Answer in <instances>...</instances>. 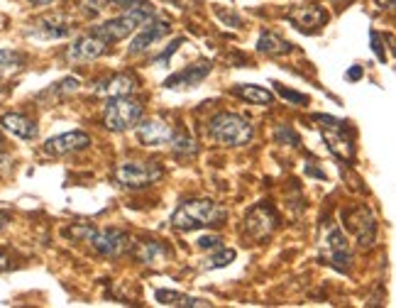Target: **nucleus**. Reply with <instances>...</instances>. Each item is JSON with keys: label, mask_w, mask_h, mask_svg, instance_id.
Masks as SVG:
<instances>
[{"label": "nucleus", "mask_w": 396, "mask_h": 308, "mask_svg": "<svg viewBox=\"0 0 396 308\" xmlns=\"http://www.w3.org/2000/svg\"><path fill=\"white\" fill-rule=\"evenodd\" d=\"M91 144V137L81 130H74V132H64L57 135V137L47 139L45 152L47 154H69V152H81Z\"/></svg>", "instance_id": "ddd939ff"}, {"label": "nucleus", "mask_w": 396, "mask_h": 308, "mask_svg": "<svg viewBox=\"0 0 396 308\" xmlns=\"http://www.w3.org/2000/svg\"><path fill=\"white\" fill-rule=\"evenodd\" d=\"M321 130H323L325 144H328V149L338 156V159H343V161L355 159V142H352V137H345V125L343 127H321Z\"/></svg>", "instance_id": "a211bd4d"}, {"label": "nucleus", "mask_w": 396, "mask_h": 308, "mask_svg": "<svg viewBox=\"0 0 396 308\" xmlns=\"http://www.w3.org/2000/svg\"><path fill=\"white\" fill-rule=\"evenodd\" d=\"M0 144H3V135H0Z\"/></svg>", "instance_id": "a19ab883"}, {"label": "nucleus", "mask_w": 396, "mask_h": 308, "mask_svg": "<svg viewBox=\"0 0 396 308\" xmlns=\"http://www.w3.org/2000/svg\"><path fill=\"white\" fill-rule=\"evenodd\" d=\"M257 52L267 54V57H281V54L291 52V42L281 40V37L274 35V32H262L257 40Z\"/></svg>", "instance_id": "5701e85b"}, {"label": "nucleus", "mask_w": 396, "mask_h": 308, "mask_svg": "<svg viewBox=\"0 0 396 308\" xmlns=\"http://www.w3.org/2000/svg\"><path fill=\"white\" fill-rule=\"evenodd\" d=\"M343 218H345L347 228L355 232L357 242H360L362 247L372 245L374 230H377V223H374V215L370 213V208H367V205H357L355 210H347Z\"/></svg>", "instance_id": "9d476101"}, {"label": "nucleus", "mask_w": 396, "mask_h": 308, "mask_svg": "<svg viewBox=\"0 0 396 308\" xmlns=\"http://www.w3.org/2000/svg\"><path fill=\"white\" fill-rule=\"evenodd\" d=\"M196 245L200 247V250H218L220 245H223V237L220 235H203L196 240Z\"/></svg>", "instance_id": "7c9ffc66"}, {"label": "nucleus", "mask_w": 396, "mask_h": 308, "mask_svg": "<svg viewBox=\"0 0 396 308\" xmlns=\"http://www.w3.org/2000/svg\"><path fill=\"white\" fill-rule=\"evenodd\" d=\"M106 52H108L106 40H101L98 35H84L67 50V62L86 64V62H94V59L103 57Z\"/></svg>", "instance_id": "9b49d317"}, {"label": "nucleus", "mask_w": 396, "mask_h": 308, "mask_svg": "<svg viewBox=\"0 0 396 308\" xmlns=\"http://www.w3.org/2000/svg\"><path fill=\"white\" fill-rule=\"evenodd\" d=\"M74 30V23L64 15H45V18H37L30 23L27 35L37 37V40H64Z\"/></svg>", "instance_id": "6e6552de"}, {"label": "nucleus", "mask_w": 396, "mask_h": 308, "mask_svg": "<svg viewBox=\"0 0 396 308\" xmlns=\"http://www.w3.org/2000/svg\"><path fill=\"white\" fill-rule=\"evenodd\" d=\"M169 32V23H164V20H154L152 18L149 23H145L142 27H140V35L135 37L132 42H130V54L132 57H137V54L147 52L154 42H159L162 37Z\"/></svg>", "instance_id": "f8f14e48"}, {"label": "nucleus", "mask_w": 396, "mask_h": 308, "mask_svg": "<svg viewBox=\"0 0 396 308\" xmlns=\"http://www.w3.org/2000/svg\"><path fill=\"white\" fill-rule=\"evenodd\" d=\"M152 18H154L152 5L140 0V3H135L128 13L120 15V18H113V20H108V23L96 27L94 35H98L101 40H106L108 45H113V42H120V40H125V37H130L135 30H140L145 23H149Z\"/></svg>", "instance_id": "7ed1b4c3"}, {"label": "nucleus", "mask_w": 396, "mask_h": 308, "mask_svg": "<svg viewBox=\"0 0 396 308\" xmlns=\"http://www.w3.org/2000/svg\"><path fill=\"white\" fill-rule=\"evenodd\" d=\"M8 169H10V156L0 152V174H3V171H8Z\"/></svg>", "instance_id": "f704fd0d"}, {"label": "nucleus", "mask_w": 396, "mask_h": 308, "mask_svg": "<svg viewBox=\"0 0 396 308\" xmlns=\"http://www.w3.org/2000/svg\"><path fill=\"white\" fill-rule=\"evenodd\" d=\"M72 235H84L86 242H91L96 252L101 257H120L130 250V237L120 230H94V228H84V230H74Z\"/></svg>", "instance_id": "423d86ee"}, {"label": "nucleus", "mask_w": 396, "mask_h": 308, "mask_svg": "<svg viewBox=\"0 0 396 308\" xmlns=\"http://www.w3.org/2000/svg\"><path fill=\"white\" fill-rule=\"evenodd\" d=\"M232 93L237 96V98L247 101V103H254V105H272L274 103V93L267 89H262V86H254V84H240L232 89Z\"/></svg>", "instance_id": "4be33fe9"}, {"label": "nucleus", "mask_w": 396, "mask_h": 308, "mask_svg": "<svg viewBox=\"0 0 396 308\" xmlns=\"http://www.w3.org/2000/svg\"><path fill=\"white\" fill-rule=\"evenodd\" d=\"M3 269H8V257L0 252V272H3Z\"/></svg>", "instance_id": "58836bf2"}, {"label": "nucleus", "mask_w": 396, "mask_h": 308, "mask_svg": "<svg viewBox=\"0 0 396 308\" xmlns=\"http://www.w3.org/2000/svg\"><path fill=\"white\" fill-rule=\"evenodd\" d=\"M0 125L20 139H35L37 137L35 120H30L27 115H20V113H5V115L0 118Z\"/></svg>", "instance_id": "aec40b11"}, {"label": "nucleus", "mask_w": 396, "mask_h": 308, "mask_svg": "<svg viewBox=\"0 0 396 308\" xmlns=\"http://www.w3.org/2000/svg\"><path fill=\"white\" fill-rule=\"evenodd\" d=\"M227 215L223 205H218L210 198H193V201L181 203L171 215V225L176 230H198L208 225L220 223Z\"/></svg>", "instance_id": "f257e3e1"}, {"label": "nucleus", "mask_w": 396, "mask_h": 308, "mask_svg": "<svg viewBox=\"0 0 396 308\" xmlns=\"http://www.w3.org/2000/svg\"><path fill=\"white\" fill-rule=\"evenodd\" d=\"M286 20H289L296 30L313 32V30H318V27H323L325 23H328V13H325L323 8H318V5H308V8L291 10V13L286 15Z\"/></svg>", "instance_id": "2eb2a0df"}, {"label": "nucleus", "mask_w": 396, "mask_h": 308, "mask_svg": "<svg viewBox=\"0 0 396 308\" xmlns=\"http://www.w3.org/2000/svg\"><path fill=\"white\" fill-rule=\"evenodd\" d=\"M135 132H137V139L145 147H164L174 137V127L166 120H159V118L140 120L137 125H135Z\"/></svg>", "instance_id": "1a4fd4ad"}, {"label": "nucleus", "mask_w": 396, "mask_h": 308, "mask_svg": "<svg viewBox=\"0 0 396 308\" xmlns=\"http://www.w3.org/2000/svg\"><path fill=\"white\" fill-rule=\"evenodd\" d=\"M154 299L159 301L162 306H174V308H203V306H210L208 301H203V299H193V296L179 294V291H166V289L157 291Z\"/></svg>", "instance_id": "412c9836"}, {"label": "nucleus", "mask_w": 396, "mask_h": 308, "mask_svg": "<svg viewBox=\"0 0 396 308\" xmlns=\"http://www.w3.org/2000/svg\"><path fill=\"white\" fill-rule=\"evenodd\" d=\"M208 135L225 147H242V144L252 142L254 127L247 118L237 115V113H218L210 118Z\"/></svg>", "instance_id": "f03ea898"}, {"label": "nucleus", "mask_w": 396, "mask_h": 308, "mask_svg": "<svg viewBox=\"0 0 396 308\" xmlns=\"http://www.w3.org/2000/svg\"><path fill=\"white\" fill-rule=\"evenodd\" d=\"M113 176L125 188H145L159 181L164 176V169L159 161H123Z\"/></svg>", "instance_id": "39448f33"}, {"label": "nucleus", "mask_w": 396, "mask_h": 308, "mask_svg": "<svg viewBox=\"0 0 396 308\" xmlns=\"http://www.w3.org/2000/svg\"><path fill=\"white\" fill-rule=\"evenodd\" d=\"M370 40H372V50H374V54H377V59H379V62H384V59H387V54H384L382 37H379V32H372Z\"/></svg>", "instance_id": "473e14b6"}, {"label": "nucleus", "mask_w": 396, "mask_h": 308, "mask_svg": "<svg viewBox=\"0 0 396 308\" xmlns=\"http://www.w3.org/2000/svg\"><path fill=\"white\" fill-rule=\"evenodd\" d=\"M210 74V62H200L196 64V67H188L183 69V72L174 74V76H169L164 81V89H196V86L203 84V79Z\"/></svg>", "instance_id": "f3484780"}, {"label": "nucleus", "mask_w": 396, "mask_h": 308, "mask_svg": "<svg viewBox=\"0 0 396 308\" xmlns=\"http://www.w3.org/2000/svg\"><path fill=\"white\" fill-rule=\"evenodd\" d=\"M135 257H137V262L147 264V267H162V264H164L166 259L171 257V252L166 250L162 242L145 240V242H140V245L135 247Z\"/></svg>", "instance_id": "6ab92c4d"}, {"label": "nucleus", "mask_w": 396, "mask_h": 308, "mask_svg": "<svg viewBox=\"0 0 396 308\" xmlns=\"http://www.w3.org/2000/svg\"><path fill=\"white\" fill-rule=\"evenodd\" d=\"M360 76H362V67H352L350 72H347V79H352V81L360 79Z\"/></svg>", "instance_id": "e433bc0d"}, {"label": "nucleus", "mask_w": 396, "mask_h": 308, "mask_svg": "<svg viewBox=\"0 0 396 308\" xmlns=\"http://www.w3.org/2000/svg\"><path fill=\"white\" fill-rule=\"evenodd\" d=\"M279 225V215L269 203H254L247 210L245 223H242V235L249 237L252 242H262L276 230Z\"/></svg>", "instance_id": "0eeeda50"}, {"label": "nucleus", "mask_w": 396, "mask_h": 308, "mask_svg": "<svg viewBox=\"0 0 396 308\" xmlns=\"http://www.w3.org/2000/svg\"><path fill=\"white\" fill-rule=\"evenodd\" d=\"M276 86V91L281 93V98L284 101H291V103H296V105H301V103H308L306 96H301V93H294V91H286L284 86H279V84H274Z\"/></svg>", "instance_id": "2f4dec72"}, {"label": "nucleus", "mask_w": 396, "mask_h": 308, "mask_svg": "<svg viewBox=\"0 0 396 308\" xmlns=\"http://www.w3.org/2000/svg\"><path fill=\"white\" fill-rule=\"evenodd\" d=\"M10 223V213H5V210H0V232H3L5 228H8Z\"/></svg>", "instance_id": "c9c22d12"}, {"label": "nucleus", "mask_w": 396, "mask_h": 308, "mask_svg": "<svg viewBox=\"0 0 396 308\" xmlns=\"http://www.w3.org/2000/svg\"><path fill=\"white\" fill-rule=\"evenodd\" d=\"M377 5H379V8H392L394 0H377Z\"/></svg>", "instance_id": "4c0bfd02"}, {"label": "nucleus", "mask_w": 396, "mask_h": 308, "mask_svg": "<svg viewBox=\"0 0 396 308\" xmlns=\"http://www.w3.org/2000/svg\"><path fill=\"white\" fill-rule=\"evenodd\" d=\"M108 0H79V8L84 10V15L89 18H98V15L106 10Z\"/></svg>", "instance_id": "c85d7f7f"}, {"label": "nucleus", "mask_w": 396, "mask_h": 308, "mask_svg": "<svg viewBox=\"0 0 396 308\" xmlns=\"http://www.w3.org/2000/svg\"><path fill=\"white\" fill-rule=\"evenodd\" d=\"M169 147H171L174 154H176V156H183V159H188V156H196V154H198V144L193 142V139L188 137V135H176V132H174Z\"/></svg>", "instance_id": "b1692460"}, {"label": "nucleus", "mask_w": 396, "mask_h": 308, "mask_svg": "<svg viewBox=\"0 0 396 308\" xmlns=\"http://www.w3.org/2000/svg\"><path fill=\"white\" fill-rule=\"evenodd\" d=\"M30 3H35V5H50V3H54V0H30Z\"/></svg>", "instance_id": "ea45409f"}, {"label": "nucleus", "mask_w": 396, "mask_h": 308, "mask_svg": "<svg viewBox=\"0 0 396 308\" xmlns=\"http://www.w3.org/2000/svg\"><path fill=\"white\" fill-rule=\"evenodd\" d=\"M25 62V57L20 52L13 50H0V72H13V69H20Z\"/></svg>", "instance_id": "a878e982"}, {"label": "nucleus", "mask_w": 396, "mask_h": 308, "mask_svg": "<svg viewBox=\"0 0 396 308\" xmlns=\"http://www.w3.org/2000/svg\"><path fill=\"white\" fill-rule=\"evenodd\" d=\"M137 89V79L130 76V74H115V76L96 84L94 96L98 98H118V96H130Z\"/></svg>", "instance_id": "dca6fc26"}, {"label": "nucleus", "mask_w": 396, "mask_h": 308, "mask_svg": "<svg viewBox=\"0 0 396 308\" xmlns=\"http://www.w3.org/2000/svg\"><path fill=\"white\" fill-rule=\"evenodd\" d=\"M325 250H328V262H333V267L338 269H345L347 264H350V245H347V237L345 232L338 228V225H333V228L328 230V235H325Z\"/></svg>", "instance_id": "4468645a"}, {"label": "nucleus", "mask_w": 396, "mask_h": 308, "mask_svg": "<svg viewBox=\"0 0 396 308\" xmlns=\"http://www.w3.org/2000/svg\"><path fill=\"white\" fill-rule=\"evenodd\" d=\"M274 139H276V144L291 142V147H298V144H301V137H298V135L289 125H279V127H276Z\"/></svg>", "instance_id": "cd10ccee"}, {"label": "nucleus", "mask_w": 396, "mask_h": 308, "mask_svg": "<svg viewBox=\"0 0 396 308\" xmlns=\"http://www.w3.org/2000/svg\"><path fill=\"white\" fill-rule=\"evenodd\" d=\"M232 259H235V250H227V247L220 245L215 255L205 257L203 262H200V269H203V272H210V269L227 267V264H232Z\"/></svg>", "instance_id": "393cba45"}, {"label": "nucleus", "mask_w": 396, "mask_h": 308, "mask_svg": "<svg viewBox=\"0 0 396 308\" xmlns=\"http://www.w3.org/2000/svg\"><path fill=\"white\" fill-rule=\"evenodd\" d=\"M79 89H81V81L76 79V76H69V79L59 81V84H54L52 89H50V93H54V96H62V98H67V96L76 93V91H79Z\"/></svg>", "instance_id": "bb28decb"}, {"label": "nucleus", "mask_w": 396, "mask_h": 308, "mask_svg": "<svg viewBox=\"0 0 396 308\" xmlns=\"http://www.w3.org/2000/svg\"><path fill=\"white\" fill-rule=\"evenodd\" d=\"M181 45H183V37H176V40H174L171 45H169V50H164V52L159 54V57H154L157 67H166V62L171 59V54L176 52V47H181Z\"/></svg>", "instance_id": "c756f323"}, {"label": "nucleus", "mask_w": 396, "mask_h": 308, "mask_svg": "<svg viewBox=\"0 0 396 308\" xmlns=\"http://www.w3.org/2000/svg\"><path fill=\"white\" fill-rule=\"evenodd\" d=\"M142 120V105L130 96H118V98H108V105L103 110V125L111 132H125V130L135 127Z\"/></svg>", "instance_id": "20e7f679"}, {"label": "nucleus", "mask_w": 396, "mask_h": 308, "mask_svg": "<svg viewBox=\"0 0 396 308\" xmlns=\"http://www.w3.org/2000/svg\"><path fill=\"white\" fill-rule=\"evenodd\" d=\"M218 15H220V20H223V23H230V25H235V27H242V20L237 18V15H230V13H220V10H218Z\"/></svg>", "instance_id": "72a5a7b5"}]
</instances>
